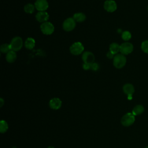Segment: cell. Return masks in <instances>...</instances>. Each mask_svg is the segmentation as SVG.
<instances>
[{
	"mask_svg": "<svg viewBox=\"0 0 148 148\" xmlns=\"http://www.w3.org/2000/svg\"><path fill=\"white\" fill-rule=\"evenodd\" d=\"M126 62V57L122 54H117L113 58V65L117 69H120L124 67Z\"/></svg>",
	"mask_w": 148,
	"mask_h": 148,
	"instance_id": "cell-1",
	"label": "cell"
},
{
	"mask_svg": "<svg viewBox=\"0 0 148 148\" xmlns=\"http://www.w3.org/2000/svg\"><path fill=\"white\" fill-rule=\"evenodd\" d=\"M10 46V49L12 51H17L20 50L23 45V39L21 38L19 36H16L12 40L10 43L9 44Z\"/></svg>",
	"mask_w": 148,
	"mask_h": 148,
	"instance_id": "cell-2",
	"label": "cell"
},
{
	"mask_svg": "<svg viewBox=\"0 0 148 148\" xmlns=\"http://www.w3.org/2000/svg\"><path fill=\"white\" fill-rule=\"evenodd\" d=\"M135 120V116L132 114V113H127L121 118V123L123 126L129 127L133 124Z\"/></svg>",
	"mask_w": 148,
	"mask_h": 148,
	"instance_id": "cell-3",
	"label": "cell"
},
{
	"mask_svg": "<svg viewBox=\"0 0 148 148\" xmlns=\"http://www.w3.org/2000/svg\"><path fill=\"white\" fill-rule=\"evenodd\" d=\"M70 52L75 56L82 54L84 50V46L81 42H76L73 43L70 47Z\"/></svg>",
	"mask_w": 148,
	"mask_h": 148,
	"instance_id": "cell-4",
	"label": "cell"
},
{
	"mask_svg": "<svg viewBox=\"0 0 148 148\" xmlns=\"http://www.w3.org/2000/svg\"><path fill=\"white\" fill-rule=\"evenodd\" d=\"M40 30L43 34L51 35L54 31V27L52 23L49 21L43 23L40 25Z\"/></svg>",
	"mask_w": 148,
	"mask_h": 148,
	"instance_id": "cell-5",
	"label": "cell"
},
{
	"mask_svg": "<svg viewBox=\"0 0 148 148\" xmlns=\"http://www.w3.org/2000/svg\"><path fill=\"white\" fill-rule=\"evenodd\" d=\"M76 26V21L73 18H68L66 19L62 24L63 29L66 31H72Z\"/></svg>",
	"mask_w": 148,
	"mask_h": 148,
	"instance_id": "cell-6",
	"label": "cell"
},
{
	"mask_svg": "<svg viewBox=\"0 0 148 148\" xmlns=\"http://www.w3.org/2000/svg\"><path fill=\"white\" fill-rule=\"evenodd\" d=\"M134 49L133 45L129 42H125L122 43L120 47V51L123 55H127L130 54Z\"/></svg>",
	"mask_w": 148,
	"mask_h": 148,
	"instance_id": "cell-7",
	"label": "cell"
},
{
	"mask_svg": "<svg viewBox=\"0 0 148 148\" xmlns=\"http://www.w3.org/2000/svg\"><path fill=\"white\" fill-rule=\"evenodd\" d=\"M35 8L39 12H43L47 9L49 3L46 0H36L35 2Z\"/></svg>",
	"mask_w": 148,
	"mask_h": 148,
	"instance_id": "cell-8",
	"label": "cell"
},
{
	"mask_svg": "<svg viewBox=\"0 0 148 148\" xmlns=\"http://www.w3.org/2000/svg\"><path fill=\"white\" fill-rule=\"evenodd\" d=\"M104 9L108 12H113L117 9V4L113 0H107L104 2Z\"/></svg>",
	"mask_w": 148,
	"mask_h": 148,
	"instance_id": "cell-9",
	"label": "cell"
},
{
	"mask_svg": "<svg viewBox=\"0 0 148 148\" xmlns=\"http://www.w3.org/2000/svg\"><path fill=\"white\" fill-rule=\"evenodd\" d=\"M82 60L84 63L92 64L94 62L95 57L92 53L90 51H86L82 55Z\"/></svg>",
	"mask_w": 148,
	"mask_h": 148,
	"instance_id": "cell-10",
	"label": "cell"
},
{
	"mask_svg": "<svg viewBox=\"0 0 148 148\" xmlns=\"http://www.w3.org/2000/svg\"><path fill=\"white\" fill-rule=\"evenodd\" d=\"M62 105V101L58 98H52L49 102V106L50 108L57 110L61 107Z\"/></svg>",
	"mask_w": 148,
	"mask_h": 148,
	"instance_id": "cell-11",
	"label": "cell"
},
{
	"mask_svg": "<svg viewBox=\"0 0 148 148\" xmlns=\"http://www.w3.org/2000/svg\"><path fill=\"white\" fill-rule=\"evenodd\" d=\"M49 18V14L45 12H38L36 14V19L37 21L40 23H45L46 22Z\"/></svg>",
	"mask_w": 148,
	"mask_h": 148,
	"instance_id": "cell-12",
	"label": "cell"
},
{
	"mask_svg": "<svg viewBox=\"0 0 148 148\" xmlns=\"http://www.w3.org/2000/svg\"><path fill=\"white\" fill-rule=\"evenodd\" d=\"M123 90L125 94H127L128 95V97L132 96L135 91V88H134L133 85L131 84H130V83L125 84L123 86Z\"/></svg>",
	"mask_w": 148,
	"mask_h": 148,
	"instance_id": "cell-13",
	"label": "cell"
},
{
	"mask_svg": "<svg viewBox=\"0 0 148 148\" xmlns=\"http://www.w3.org/2000/svg\"><path fill=\"white\" fill-rule=\"evenodd\" d=\"M35 41L34 39H33L32 38H28L25 41L24 46L25 48L28 50L32 49L35 47Z\"/></svg>",
	"mask_w": 148,
	"mask_h": 148,
	"instance_id": "cell-14",
	"label": "cell"
},
{
	"mask_svg": "<svg viewBox=\"0 0 148 148\" xmlns=\"http://www.w3.org/2000/svg\"><path fill=\"white\" fill-rule=\"evenodd\" d=\"M16 58H17V55L16 52L12 50H10L9 52H8L6 56V61L9 63L13 62L16 60Z\"/></svg>",
	"mask_w": 148,
	"mask_h": 148,
	"instance_id": "cell-15",
	"label": "cell"
},
{
	"mask_svg": "<svg viewBox=\"0 0 148 148\" xmlns=\"http://www.w3.org/2000/svg\"><path fill=\"white\" fill-rule=\"evenodd\" d=\"M143 112H144L143 106L141 105H138L134 108V109H132V113L134 116H137L142 114Z\"/></svg>",
	"mask_w": 148,
	"mask_h": 148,
	"instance_id": "cell-16",
	"label": "cell"
},
{
	"mask_svg": "<svg viewBox=\"0 0 148 148\" xmlns=\"http://www.w3.org/2000/svg\"><path fill=\"white\" fill-rule=\"evenodd\" d=\"M86 15L83 13H76L73 15L74 20L79 23L84 21L86 20Z\"/></svg>",
	"mask_w": 148,
	"mask_h": 148,
	"instance_id": "cell-17",
	"label": "cell"
},
{
	"mask_svg": "<svg viewBox=\"0 0 148 148\" xmlns=\"http://www.w3.org/2000/svg\"><path fill=\"white\" fill-rule=\"evenodd\" d=\"M120 46L117 43H112L109 46V51L113 54H116L120 51Z\"/></svg>",
	"mask_w": 148,
	"mask_h": 148,
	"instance_id": "cell-18",
	"label": "cell"
},
{
	"mask_svg": "<svg viewBox=\"0 0 148 148\" xmlns=\"http://www.w3.org/2000/svg\"><path fill=\"white\" fill-rule=\"evenodd\" d=\"M8 129V125L6 121L2 120L0 121V132L1 133H5Z\"/></svg>",
	"mask_w": 148,
	"mask_h": 148,
	"instance_id": "cell-19",
	"label": "cell"
},
{
	"mask_svg": "<svg viewBox=\"0 0 148 148\" xmlns=\"http://www.w3.org/2000/svg\"><path fill=\"white\" fill-rule=\"evenodd\" d=\"M35 8V5H34L31 3H28L24 6V10L25 12V13L31 14L34 12Z\"/></svg>",
	"mask_w": 148,
	"mask_h": 148,
	"instance_id": "cell-20",
	"label": "cell"
},
{
	"mask_svg": "<svg viewBox=\"0 0 148 148\" xmlns=\"http://www.w3.org/2000/svg\"><path fill=\"white\" fill-rule=\"evenodd\" d=\"M1 51L3 53H8V52H9L11 49H10V45L8 44V43H4L3 45H2L1 46Z\"/></svg>",
	"mask_w": 148,
	"mask_h": 148,
	"instance_id": "cell-21",
	"label": "cell"
},
{
	"mask_svg": "<svg viewBox=\"0 0 148 148\" xmlns=\"http://www.w3.org/2000/svg\"><path fill=\"white\" fill-rule=\"evenodd\" d=\"M121 38H122V39L123 40H124L125 41H127V40H130L131 38V34L129 31H124L122 33Z\"/></svg>",
	"mask_w": 148,
	"mask_h": 148,
	"instance_id": "cell-22",
	"label": "cell"
},
{
	"mask_svg": "<svg viewBox=\"0 0 148 148\" xmlns=\"http://www.w3.org/2000/svg\"><path fill=\"white\" fill-rule=\"evenodd\" d=\"M141 49L145 53H148V40H145L142 43Z\"/></svg>",
	"mask_w": 148,
	"mask_h": 148,
	"instance_id": "cell-23",
	"label": "cell"
},
{
	"mask_svg": "<svg viewBox=\"0 0 148 148\" xmlns=\"http://www.w3.org/2000/svg\"><path fill=\"white\" fill-rule=\"evenodd\" d=\"M99 68V64L96 63V62H93L92 64H91V69L92 70V71H98Z\"/></svg>",
	"mask_w": 148,
	"mask_h": 148,
	"instance_id": "cell-24",
	"label": "cell"
},
{
	"mask_svg": "<svg viewBox=\"0 0 148 148\" xmlns=\"http://www.w3.org/2000/svg\"><path fill=\"white\" fill-rule=\"evenodd\" d=\"M91 64H86V63H84V64L83 65V68L84 70H89L91 69Z\"/></svg>",
	"mask_w": 148,
	"mask_h": 148,
	"instance_id": "cell-25",
	"label": "cell"
},
{
	"mask_svg": "<svg viewBox=\"0 0 148 148\" xmlns=\"http://www.w3.org/2000/svg\"><path fill=\"white\" fill-rule=\"evenodd\" d=\"M114 54H113L112 53H111V52L109 51L107 53L106 56H107L108 58H109V59H111V58H112L113 57H114Z\"/></svg>",
	"mask_w": 148,
	"mask_h": 148,
	"instance_id": "cell-26",
	"label": "cell"
},
{
	"mask_svg": "<svg viewBox=\"0 0 148 148\" xmlns=\"http://www.w3.org/2000/svg\"><path fill=\"white\" fill-rule=\"evenodd\" d=\"M4 103V101L2 98H0V106L2 107Z\"/></svg>",
	"mask_w": 148,
	"mask_h": 148,
	"instance_id": "cell-27",
	"label": "cell"
},
{
	"mask_svg": "<svg viewBox=\"0 0 148 148\" xmlns=\"http://www.w3.org/2000/svg\"><path fill=\"white\" fill-rule=\"evenodd\" d=\"M47 148H54V147L53 146H49Z\"/></svg>",
	"mask_w": 148,
	"mask_h": 148,
	"instance_id": "cell-28",
	"label": "cell"
},
{
	"mask_svg": "<svg viewBox=\"0 0 148 148\" xmlns=\"http://www.w3.org/2000/svg\"><path fill=\"white\" fill-rule=\"evenodd\" d=\"M145 148H148V146H146V147H145Z\"/></svg>",
	"mask_w": 148,
	"mask_h": 148,
	"instance_id": "cell-29",
	"label": "cell"
},
{
	"mask_svg": "<svg viewBox=\"0 0 148 148\" xmlns=\"http://www.w3.org/2000/svg\"><path fill=\"white\" fill-rule=\"evenodd\" d=\"M147 10H148V7H147Z\"/></svg>",
	"mask_w": 148,
	"mask_h": 148,
	"instance_id": "cell-30",
	"label": "cell"
}]
</instances>
